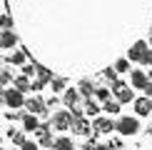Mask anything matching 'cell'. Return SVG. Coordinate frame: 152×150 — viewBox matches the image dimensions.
Wrapping results in <instances>:
<instances>
[{
	"instance_id": "6da1fadb",
	"label": "cell",
	"mask_w": 152,
	"mask_h": 150,
	"mask_svg": "<svg viewBox=\"0 0 152 150\" xmlns=\"http://www.w3.org/2000/svg\"><path fill=\"white\" fill-rule=\"evenodd\" d=\"M115 130L120 135H135L137 130H140V120H137L135 115H127V118H120L115 123Z\"/></svg>"
},
{
	"instance_id": "7a4b0ae2",
	"label": "cell",
	"mask_w": 152,
	"mask_h": 150,
	"mask_svg": "<svg viewBox=\"0 0 152 150\" xmlns=\"http://www.w3.org/2000/svg\"><path fill=\"white\" fill-rule=\"evenodd\" d=\"M50 128H53V130H70V128H72V115H70V110H55L53 120H50Z\"/></svg>"
},
{
	"instance_id": "3957f363",
	"label": "cell",
	"mask_w": 152,
	"mask_h": 150,
	"mask_svg": "<svg viewBox=\"0 0 152 150\" xmlns=\"http://www.w3.org/2000/svg\"><path fill=\"white\" fill-rule=\"evenodd\" d=\"M25 110H28V112H33V115H45V112H48V103H45V100H42V98H28V100H25Z\"/></svg>"
},
{
	"instance_id": "277c9868",
	"label": "cell",
	"mask_w": 152,
	"mask_h": 150,
	"mask_svg": "<svg viewBox=\"0 0 152 150\" xmlns=\"http://www.w3.org/2000/svg\"><path fill=\"white\" fill-rule=\"evenodd\" d=\"M50 125H40V128L35 130V135H37V145H42V148H53V143H55V138L53 133H50Z\"/></svg>"
},
{
	"instance_id": "5b68a950",
	"label": "cell",
	"mask_w": 152,
	"mask_h": 150,
	"mask_svg": "<svg viewBox=\"0 0 152 150\" xmlns=\"http://www.w3.org/2000/svg\"><path fill=\"white\" fill-rule=\"evenodd\" d=\"M5 105L8 108H20V105H25V95L15 88H10V90H5Z\"/></svg>"
},
{
	"instance_id": "8992f818",
	"label": "cell",
	"mask_w": 152,
	"mask_h": 150,
	"mask_svg": "<svg viewBox=\"0 0 152 150\" xmlns=\"http://www.w3.org/2000/svg\"><path fill=\"white\" fill-rule=\"evenodd\" d=\"M92 130L95 133H102V135H107V133H112V130H115V123L110 120V118H95L92 120Z\"/></svg>"
},
{
	"instance_id": "52a82bcc",
	"label": "cell",
	"mask_w": 152,
	"mask_h": 150,
	"mask_svg": "<svg viewBox=\"0 0 152 150\" xmlns=\"http://www.w3.org/2000/svg\"><path fill=\"white\" fill-rule=\"evenodd\" d=\"M115 98H117V103L122 105V103H132L135 100V95H132V90L127 85H122V83H117L115 85Z\"/></svg>"
},
{
	"instance_id": "ba28073f",
	"label": "cell",
	"mask_w": 152,
	"mask_h": 150,
	"mask_svg": "<svg viewBox=\"0 0 152 150\" xmlns=\"http://www.w3.org/2000/svg\"><path fill=\"white\" fill-rule=\"evenodd\" d=\"M18 45V35L15 30H0V48H15Z\"/></svg>"
},
{
	"instance_id": "9c48e42d",
	"label": "cell",
	"mask_w": 152,
	"mask_h": 150,
	"mask_svg": "<svg viewBox=\"0 0 152 150\" xmlns=\"http://www.w3.org/2000/svg\"><path fill=\"white\" fill-rule=\"evenodd\" d=\"M135 112H137L140 118L150 115V112H152V98H137V100H135Z\"/></svg>"
},
{
	"instance_id": "30bf717a",
	"label": "cell",
	"mask_w": 152,
	"mask_h": 150,
	"mask_svg": "<svg viewBox=\"0 0 152 150\" xmlns=\"http://www.w3.org/2000/svg\"><path fill=\"white\" fill-rule=\"evenodd\" d=\"M130 80H132V88H135V90H145V85L150 83V78L142 70H132V78Z\"/></svg>"
},
{
	"instance_id": "8fae6325",
	"label": "cell",
	"mask_w": 152,
	"mask_h": 150,
	"mask_svg": "<svg viewBox=\"0 0 152 150\" xmlns=\"http://www.w3.org/2000/svg\"><path fill=\"white\" fill-rule=\"evenodd\" d=\"M147 48H150V45H147V43H145V40H137L135 45L130 48V53H127V55H130V60L140 62V58H142V53H145V50H147Z\"/></svg>"
},
{
	"instance_id": "7c38bea8",
	"label": "cell",
	"mask_w": 152,
	"mask_h": 150,
	"mask_svg": "<svg viewBox=\"0 0 152 150\" xmlns=\"http://www.w3.org/2000/svg\"><path fill=\"white\" fill-rule=\"evenodd\" d=\"M37 128H40V120H37V115L28 112V115L23 118V130H25V133H35Z\"/></svg>"
},
{
	"instance_id": "4fadbf2b",
	"label": "cell",
	"mask_w": 152,
	"mask_h": 150,
	"mask_svg": "<svg viewBox=\"0 0 152 150\" xmlns=\"http://www.w3.org/2000/svg\"><path fill=\"white\" fill-rule=\"evenodd\" d=\"M62 103H65L67 108H75V105L80 103V93L75 90V88H65V95H62Z\"/></svg>"
},
{
	"instance_id": "5bb4252c",
	"label": "cell",
	"mask_w": 152,
	"mask_h": 150,
	"mask_svg": "<svg viewBox=\"0 0 152 150\" xmlns=\"http://www.w3.org/2000/svg\"><path fill=\"white\" fill-rule=\"evenodd\" d=\"M72 125H75V133H77V135H82V138L92 135V125L87 123L85 118H80V120H72Z\"/></svg>"
},
{
	"instance_id": "9a60e30c",
	"label": "cell",
	"mask_w": 152,
	"mask_h": 150,
	"mask_svg": "<svg viewBox=\"0 0 152 150\" xmlns=\"http://www.w3.org/2000/svg\"><path fill=\"white\" fill-rule=\"evenodd\" d=\"M53 150H75V143H72V138H67V135H62V138H55V143H53Z\"/></svg>"
},
{
	"instance_id": "2e32d148",
	"label": "cell",
	"mask_w": 152,
	"mask_h": 150,
	"mask_svg": "<svg viewBox=\"0 0 152 150\" xmlns=\"http://www.w3.org/2000/svg\"><path fill=\"white\" fill-rule=\"evenodd\" d=\"M85 112H87V115H90V118H97L100 112H102V108H100V105H97V100L87 98V100H85Z\"/></svg>"
},
{
	"instance_id": "e0dca14e",
	"label": "cell",
	"mask_w": 152,
	"mask_h": 150,
	"mask_svg": "<svg viewBox=\"0 0 152 150\" xmlns=\"http://www.w3.org/2000/svg\"><path fill=\"white\" fill-rule=\"evenodd\" d=\"M12 88L20 90V93H25V90H30V80L25 78V75H18V78H12Z\"/></svg>"
},
{
	"instance_id": "ac0fdd59",
	"label": "cell",
	"mask_w": 152,
	"mask_h": 150,
	"mask_svg": "<svg viewBox=\"0 0 152 150\" xmlns=\"http://www.w3.org/2000/svg\"><path fill=\"white\" fill-rule=\"evenodd\" d=\"M77 93H80V95H85V98H92V95H95V85H92V80H82Z\"/></svg>"
},
{
	"instance_id": "d6986e66",
	"label": "cell",
	"mask_w": 152,
	"mask_h": 150,
	"mask_svg": "<svg viewBox=\"0 0 152 150\" xmlns=\"http://www.w3.org/2000/svg\"><path fill=\"white\" fill-rule=\"evenodd\" d=\"M102 112H110V115H117V112H120V103H117V100H105V103H102Z\"/></svg>"
},
{
	"instance_id": "ffe728a7",
	"label": "cell",
	"mask_w": 152,
	"mask_h": 150,
	"mask_svg": "<svg viewBox=\"0 0 152 150\" xmlns=\"http://www.w3.org/2000/svg\"><path fill=\"white\" fill-rule=\"evenodd\" d=\"M35 73H37V80H40V83H45V80H53V78H55L48 68H35Z\"/></svg>"
},
{
	"instance_id": "44dd1931",
	"label": "cell",
	"mask_w": 152,
	"mask_h": 150,
	"mask_svg": "<svg viewBox=\"0 0 152 150\" xmlns=\"http://www.w3.org/2000/svg\"><path fill=\"white\" fill-rule=\"evenodd\" d=\"M95 98H97L100 103H105V100H110V98H112V93L107 90V88H95Z\"/></svg>"
},
{
	"instance_id": "7402d4cb",
	"label": "cell",
	"mask_w": 152,
	"mask_h": 150,
	"mask_svg": "<svg viewBox=\"0 0 152 150\" xmlns=\"http://www.w3.org/2000/svg\"><path fill=\"white\" fill-rule=\"evenodd\" d=\"M112 70H115L117 75H120V73H127V70H130V60H115Z\"/></svg>"
},
{
	"instance_id": "603a6c76",
	"label": "cell",
	"mask_w": 152,
	"mask_h": 150,
	"mask_svg": "<svg viewBox=\"0 0 152 150\" xmlns=\"http://www.w3.org/2000/svg\"><path fill=\"white\" fill-rule=\"evenodd\" d=\"M10 62L12 65H23L25 62V50H15V53L10 55Z\"/></svg>"
},
{
	"instance_id": "cb8c5ba5",
	"label": "cell",
	"mask_w": 152,
	"mask_h": 150,
	"mask_svg": "<svg viewBox=\"0 0 152 150\" xmlns=\"http://www.w3.org/2000/svg\"><path fill=\"white\" fill-rule=\"evenodd\" d=\"M50 88H53V93H62L65 90V80L62 78H53L50 80Z\"/></svg>"
},
{
	"instance_id": "d4e9b609",
	"label": "cell",
	"mask_w": 152,
	"mask_h": 150,
	"mask_svg": "<svg viewBox=\"0 0 152 150\" xmlns=\"http://www.w3.org/2000/svg\"><path fill=\"white\" fill-rule=\"evenodd\" d=\"M0 28L3 30H12V18L10 15H0Z\"/></svg>"
},
{
	"instance_id": "484cf974",
	"label": "cell",
	"mask_w": 152,
	"mask_h": 150,
	"mask_svg": "<svg viewBox=\"0 0 152 150\" xmlns=\"http://www.w3.org/2000/svg\"><path fill=\"white\" fill-rule=\"evenodd\" d=\"M10 140L15 143V145H23V143H25V135L20 133V130H18V133H15V130H12V133H10Z\"/></svg>"
},
{
	"instance_id": "4316f807",
	"label": "cell",
	"mask_w": 152,
	"mask_h": 150,
	"mask_svg": "<svg viewBox=\"0 0 152 150\" xmlns=\"http://www.w3.org/2000/svg\"><path fill=\"white\" fill-rule=\"evenodd\" d=\"M140 62H142V65H152V48H147V50H145V53H142Z\"/></svg>"
},
{
	"instance_id": "83f0119b",
	"label": "cell",
	"mask_w": 152,
	"mask_h": 150,
	"mask_svg": "<svg viewBox=\"0 0 152 150\" xmlns=\"http://www.w3.org/2000/svg\"><path fill=\"white\" fill-rule=\"evenodd\" d=\"M20 150H40V145H37L35 140H25L23 145H20Z\"/></svg>"
},
{
	"instance_id": "f1b7e54d",
	"label": "cell",
	"mask_w": 152,
	"mask_h": 150,
	"mask_svg": "<svg viewBox=\"0 0 152 150\" xmlns=\"http://www.w3.org/2000/svg\"><path fill=\"white\" fill-rule=\"evenodd\" d=\"M10 80H12V75H10L8 70H3V73H0V88H3V85H8Z\"/></svg>"
},
{
	"instance_id": "f546056e",
	"label": "cell",
	"mask_w": 152,
	"mask_h": 150,
	"mask_svg": "<svg viewBox=\"0 0 152 150\" xmlns=\"http://www.w3.org/2000/svg\"><path fill=\"white\" fill-rule=\"evenodd\" d=\"M23 75L28 78V75H35V68L33 65H23Z\"/></svg>"
},
{
	"instance_id": "4dcf8cb0",
	"label": "cell",
	"mask_w": 152,
	"mask_h": 150,
	"mask_svg": "<svg viewBox=\"0 0 152 150\" xmlns=\"http://www.w3.org/2000/svg\"><path fill=\"white\" fill-rule=\"evenodd\" d=\"M40 88H42L40 80H33V83H30V90H40Z\"/></svg>"
},
{
	"instance_id": "1f68e13d",
	"label": "cell",
	"mask_w": 152,
	"mask_h": 150,
	"mask_svg": "<svg viewBox=\"0 0 152 150\" xmlns=\"http://www.w3.org/2000/svg\"><path fill=\"white\" fill-rule=\"evenodd\" d=\"M145 95H147V98H152V83H147V85H145Z\"/></svg>"
},
{
	"instance_id": "d6a6232c",
	"label": "cell",
	"mask_w": 152,
	"mask_h": 150,
	"mask_svg": "<svg viewBox=\"0 0 152 150\" xmlns=\"http://www.w3.org/2000/svg\"><path fill=\"white\" fill-rule=\"evenodd\" d=\"M5 103V90H0V105Z\"/></svg>"
},
{
	"instance_id": "836d02e7",
	"label": "cell",
	"mask_w": 152,
	"mask_h": 150,
	"mask_svg": "<svg viewBox=\"0 0 152 150\" xmlns=\"http://www.w3.org/2000/svg\"><path fill=\"white\" fill-rule=\"evenodd\" d=\"M150 78H152V70H150Z\"/></svg>"
},
{
	"instance_id": "e575fe53",
	"label": "cell",
	"mask_w": 152,
	"mask_h": 150,
	"mask_svg": "<svg viewBox=\"0 0 152 150\" xmlns=\"http://www.w3.org/2000/svg\"><path fill=\"white\" fill-rule=\"evenodd\" d=\"M150 48H152V40H150Z\"/></svg>"
},
{
	"instance_id": "d590c367",
	"label": "cell",
	"mask_w": 152,
	"mask_h": 150,
	"mask_svg": "<svg viewBox=\"0 0 152 150\" xmlns=\"http://www.w3.org/2000/svg\"><path fill=\"white\" fill-rule=\"evenodd\" d=\"M0 150H3V148H0Z\"/></svg>"
}]
</instances>
